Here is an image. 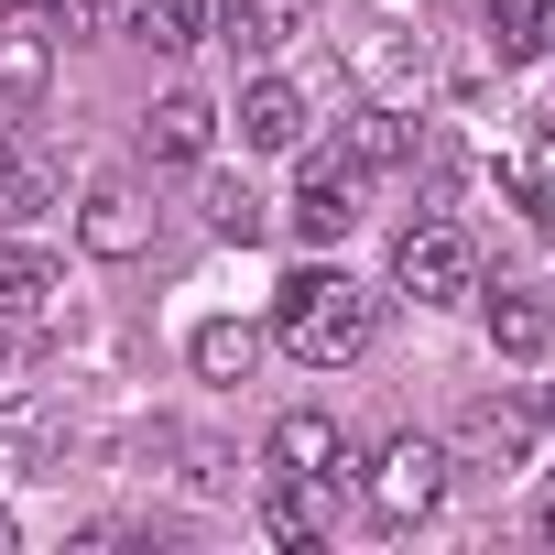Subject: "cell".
<instances>
[{"instance_id": "cell-3", "label": "cell", "mask_w": 555, "mask_h": 555, "mask_svg": "<svg viewBox=\"0 0 555 555\" xmlns=\"http://www.w3.org/2000/svg\"><path fill=\"white\" fill-rule=\"evenodd\" d=\"M306 240H349L360 218H371V164L349 153V142H327V153H306L295 164V207H284Z\"/></svg>"}, {"instance_id": "cell-8", "label": "cell", "mask_w": 555, "mask_h": 555, "mask_svg": "<svg viewBox=\"0 0 555 555\" xmlns=\"http://www.w3.org/2000/svg\"><path fill=\"white\" fill-rule=\"evenodd\" d=\"M77 240H88L99 261H131V250L153 240V207H142V185H131V175H88V207H77Z\"/></svg>"}, {"instance_id": "cell-20", "label": "cell", "mask_w": 555, "mask_h": 555, "mask_svg": "<svg viewBox=\"0 0 555 555\" xmlns=\"http://www.w3.org/2000/svg\"><path fill=\"white\" fill-rule=\"evenodd\" d=\"M349 153L382 175V164H403V131H392V109H360V131H349Z\"/></svg>"}, {"instance_id": "cell-23", "label": "cell", "mask_w": 555, "mask_h": 555, "mask_svg": "<svg viewBox=\"0 0 555 555\" xmlns=\"http://www.w3.org/2000/svg\"><path fill=\"white\" fill-rule=\"evenodd\" d=\"M522 44H533V55L555 66V0H533V12H522Z\"/></svg>"}, {"instance_id": "cell-10", "label": "cell", "mask_w": 555, "mask_h": 555, "mask_svg": "<svg viewBox=\"0 0 555 555\" xmlns=\"http://www.w3.org/2000/svg\"><path fill=\"white\" fill-rule=\"evenodd\" d=\"M261 457L295 468V479H349V436H338V414H284Z\"/></svg>"}, {"instance_id": "cell-5", "label": "cell", "mask_w": 555, "mask_h": 555, "mask_svg": "<svg viewBox=\"0 0 555 555\" xmlns=\"http://www.w3.org/2000/svg\"><path fill=\"white\" fill-rule=\"evenodd\" d=\"M55 55H66L55 0H0V88H12V99H44V88H55Z\"/></svg>"}, {"instance_id": "cell-25", "label": "cell", "mask_w": 555, "mask_h": 555, "mask_svg": "<svg viewBox=\"0 0 555 555\" xmlns=\"http://www.w3.org/2000/svg\"><path fill=\"white\" fill-rule=\"evenodd\" d=\"M12 544H23V522H12V512H0V555H12Z\"/></svg>"}, {"instance_id": "cell-9", "label": "cell", "mask_w": 555, "mask_h": 555, "mask_svg": "<svg viewBox=\"0 0 555 555\" xmlns=\"http://www.w3.org/2000/svg\"><path fill=\"white\" fill-rule=\"evenodd\" d=\"M240 142H250V153H306V88L250 77V88H240Z\"/></svg>"}, {"instance_id": "cell-1", "label": "cell", "mask_w": 555, "mask_h": 555, "mask_svg": "<svg viewBox=\"0 0 555 555\" xmlns=\"http://www.w3.org/2000/svg\"><path fill=\"white\" fill-rule=\"evenodd\" d=\"M371 284H349L338 261H306V272H284V295H272V349L284 360H306V371H349L360 349H371Z\"/></svg>"}, {"instance_id": "cell-26", "label": "cell", "mask_w": 555, "mask_h": 555, "mask_svg": "<svg viewBox=\"0 0 555 555\" xmlns=\"http://www.w3.org/2000/svg\"><path fill=\"white\" fill-rule=\"evenodd\" d=\"M533 425H544V436H555V392H544V414H533Z\"/></svg>"}, {"instance_id": "cell-17", "label": "cell", "mask_w": 555, "mask_h": 555, "mask_svg": "<svg viewBox=\"0 0 555 555\" xmlns=\"http://www.w3.org/2000/svg\"><path fill=\"white\" fill-rule=\"evenodd\" d=\"M44 207H55L44 153H34V142H0V229H23V218H44Z\"/></svg>"}, {"instance_id": "cell-6", "label": "cell", "mask_w": 555, "mask_h": 555, "mask_svg": "<svg viewBox=\"0 0 555 555\" xmlns=\"http://www.w3.org/2000/svg\"><path fill=\"white\" fill-rule=\"evenodd\" d=\"M338 501H349V479H295V468H272L261 533H272V544H327V533H338Z\"/></svg>"}, {"instance_id": "cell-22", "label": "cell", "mask_w": 555, "mask_h": 555, "mask_svg": "<svg viewBox=\"0 0 555 555\" xmlns=\"http://www.w3.org/2000/svg\"><path fill=\"white\" fill-rule=\"evenodd\" d=\"M120 12H131V0H55L66 34H120Z\"/></svg>"}, {"instance_id": "cell-24", "label": "cell", "mask_w": 555, "mask_h": 555, "mask_svg": "<svg viewBox=\"0 0 555 555\" xmlns=\"http://www.w3.org/2000/svg\"><path fill=\"white\" fill-rule=\"evenodd\" d=\"M533 533H544V544H555V490H544V501H533Z\"/></svg>"}, {"instance_id": "cell-13", "label": "cell", "mask_w": 555, "mask_h": 555, "mask_svg": "<svg viewBox=\"0 0 555 555\" xmlns=\"http://www.w3.org/2000/svg\"><path fill=\"white\" fill-rule=\"evenodd\" d=\"M0 317H12V327L55 317V261H44L34 240H0Z\"/></svg>"}, {"instance_id": "cell-19", "label": "cell", "mask_w": 555, "mask_h": 555, "mask_svg": "<svg viewBox=\"0 0 555 555\" xmlns=\"http://www.w3.org/2000/svg\"><path fill=\"white\" fill-rule=\"evenodd\" d=\"M207 229H218V240H261L272 218H261V196H250V185H207Z\"/></svg>"}, {"instance_id": "cell-7", "label": "cell", "mask_w": 555, "mask_h": 555, "mask_svg": "<svg viewBox=\"0 0 555 555\" xmlns=\"http://www.w3.org/2000/svg\"><path fill=\"white\" fill-rule=\"evenodd\" d=\"M142 153H153L164 175H196V164L218 153V109H207L196 88H175V99H153V109H142Z\"/></svg>"}, {"instance_id": "cell-11", "label": "cell", "mask_w": 555, "mask_h": 555, "mask_svg": "<svg viewBox=\"0 0 555 555\" xmlns=\"http://www.w3.org/2000/svg\"><path fill=\"white\" fill-rule=\"evenodd\" d=\"M533 436H544V425H533L522 403H468L457 457H468V468H522V457H533Z\"/></svg>"}, {"instance_id": "cell-14", "label": "cell", "mask_w": 555, "mask_h": 555, "mask_svg": "<svg viewBox=\"0 0 555 555\" xmlns=\"http://www.w3.org/2000/svg\"><path fill=\"white\" fill-rule=\"evenodd\" d=\"M544 338H555L544 295H533V284H501V295H490V349H501V360H544Z\"/></svg>"}, {"instance_id": "cell-12", "label": "cell", "mask_w": 555, "mask_h": 555, "mask_svg": "<svg viewBox=\"0 0 555 555\" xmlns=\"http://www.w3.org/2000/svg\"><path fill=\"white\" fill-rule=\"evenodd\" d=\"M207 23L240 44V55H284L306 34V0H207Z\"/></svg>"}, {"instance_id": "cell-4", "label": "cell", "mask_w": 555, "mask_h": 555, "mask_svg": "<svg viewBox=\"0 0 555 555\" xmlns=\"http://www.w3.org/2000/svg\"><path fill=\"white\" fill-rule=\"evenodd\" d=\"M392 284H403L414 306H468V295H479V250H468V229H447V218L403 229V240H392Z\"/></svg>"}, {"instance_id": "cell-18", "label": "cell", "mask_w": 555, "mask_h": 555, "mask_svg": "<svg viewBox=\"0 0 555 555\" xmlns=\"http://www.w3.org/2000/svg\"><path fill=\"white\" fill-rule=\"evenodd\" d=\"M512 185H522V207H533V229L555 240V131H533V153H522V175H512Z\"/></svg>"}, {"instance_id": "cell-2", "label": "cell", "mask_w": 555, "mask_h": 555, "mask_svg": "<svg viewBox=\"0 0 555 555\" xmlns=\"http://www.w3.org/2000/svg\"><path fill=\"white\" fill-rule=\"evenodd\" d=\"M447 468H457V457H447L436 436H414V425H403V436H392V447L360 468V512H371L382 533H414V522L447 501Z\"/></svg>"}, {"instance_id": "cell-15", "label": "cell", "mask_w": 555, "mask_h": 555, "mask_svg": "<svg viewBox=\"0 0 555 555\" xmlns=\"http://www.w3.org/2000/svg\"><path fill=\"white\" fill-rule=\"evenodd\" d=\"M185 360H196V382H250V371H261V327H240V317H207V327L185 338Z\"/></svg>"}, {"instance_id": "cell-16", "label": "cell", "mask_w": 555, "mask_h": 555, "mask_svg": "<svg viewBox=\"0 0 555 555\" xmlns=\"http://www.w3.org/2000/svg\"><path fill=\"white\" fill-rule=\"evenodd\" d=\"M120 34H142L153 55H196V44H207V0H131Z\"/></svg>"}, {"instance_id": "cell-21", "label": "cell", "mask_w": 555, "mask_h": 555, "mask_svg": "<svg viewBox=\"0 0 555 555\" xmlns=\"http://www.w3.org/2000/svg\"><path fill=\"white\" fill-rule=\"evenodd\" d=\"M23 382H34V349H23V327H12V317H0V414L23 403Z\"/></svg>"}]
</instances>
